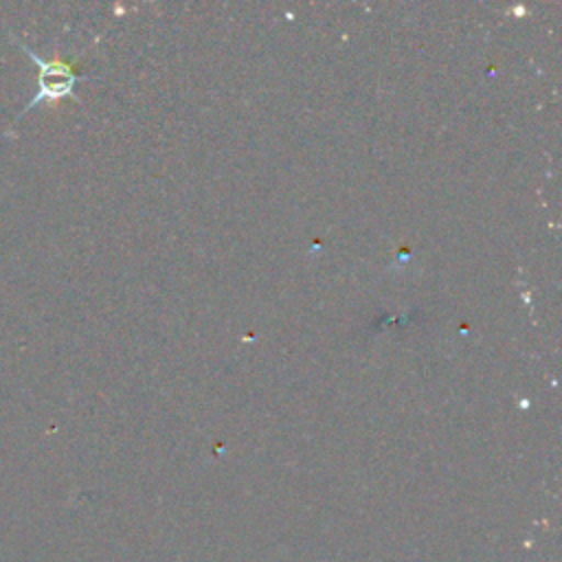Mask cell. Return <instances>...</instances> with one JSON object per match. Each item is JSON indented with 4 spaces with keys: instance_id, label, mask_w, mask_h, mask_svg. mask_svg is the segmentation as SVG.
Returning <instances> with one entry per match:
<instances>
[{
    "instance_id": "1",
    "label": "cell",
    "mask_w": 562,
    "mask_h": 562,
    "mask_svg": "<svg viewBox=\"0 0 562 562\" xmlns=\"http://www.w3.org/2000/svg\"><path fill=\"white\" fill-rule=\"evenodd\" d=\"M9 37L24 50V55H29L35 64H37V92L33 94V99L29 101V105H24V110L20 112V116H24L29 110H33L37 103L42 101H57L64 97H72L75 101H79L75 86L79 81H86L90 77L79 75L68 61L61 59H44L42 55H37L31 46H26V42L18 40L13 33H9ZM18 116V119H20Z\"/></svg>"
}]
</instances>
